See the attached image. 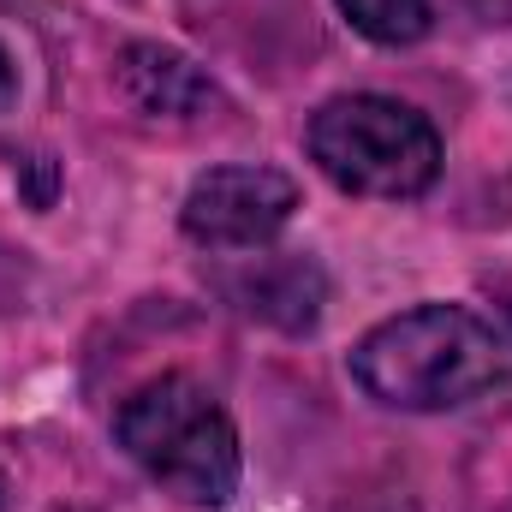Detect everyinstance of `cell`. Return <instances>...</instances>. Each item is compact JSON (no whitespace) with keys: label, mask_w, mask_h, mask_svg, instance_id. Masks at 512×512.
I'll return each mask as SVG.
<instances>
[{"label":"cell","mask_w":512,"mask_h":512,"mask_svg":"<svg viewBox=\"0 0 512 512\" xmlns=\"http://www.w3.org/2000/svg\"><path fill=\"white\" fill-rule=\"evenodd\" d=\"M245 298V310L280 328H310L322 310V274L298 256H256V268L233 286Z\"/></svg>","instance_id":"8992f818"},{"label":"cell","mask_w":512,"mask_h":512,"mask_svg":"<svg viewBox=\"0 0 512 512\" xmlns=\"http://www.w3.org/2000/svg\"><path fill=\"white\" fill-rule=\"evenodd\" d=\"M18 102V66H12V54L0 48V108H12Z\"/></svg>","instance_id":"9c48e42d"},{"label":"cell","mask_w":512,"mask_h":512,"mask_svg":"<svg viewBox=\"0 0 512 512\" xmlns=\"http://www.w3.org/2000/svg\"><path fill=\"white\" fill-rule=\"evenodd\" d=\"M340 12L352 18L358 36L382 48H405L429 30V0H340Z\"/></svg>","instance_id":"52a82bcc"},{"label":"cell","mask_w":512,"mask_h":512,"mask_svg":"<svg viewBox=\"0 0 512 512\" xmlns=\"http://www.w3.org/2000/svg\"><path fill=\"white\" fill-rule=\"evenodd\" d=\"M447 6L465 12L471 24H489V30H495V24H512V0H447Z\"/></svg>","instance_id":"ba28073f"},{"label":"cell","mask_w":512,"mask_h":512,"mask_svg":"<svg viewBox=\"0 0 512 512\" xmlns=\"http://www.w3.org/2000/svg\"><path fill=\"white\" fill-rule=\"evenodd\" d=\"M298 209V185L274 167H209L179 209L185 239L203 251H256Z\"/></svg>","instance_id":"277c9868"},{"label":"cell","mask_w":512,"mask_h":512,"mask_svg":"<svg viewBox=\"0 0 512 512\" xmlns=\"http://www.w3.org/2000/svg\"><path fill=\"white\" fill-rule=\"evenodd\" d=\"M114 78H120V96L143 120H203L221 102L215 84L185 54L155 48V42H131L120 54V66H114Z\"/></svg>","instance_id":"5b68a950"},{"label":"cell","mask_w":512,"mask_h":512,"mask_svg":"<svg viewBox=\"0 0 512 512\" xmlns=\"http://www.w3.org/2000/svg\"><path fill=\"white\" fill-rule=\"evenodd\" d=\"M316 167L352 197H423L441 173L435 126L393 96H334L310 120Z\"/></svg>","instance_id":"3957f363"},{"label":"cell","mask_w":512,"mask_h":512,"mask_svg":"<svg viewBox=\"0 0 512 512\" xmlns=\"http://www.w3.org/2000/svg\"><path fill=\"white\" fill-rule=\"evenodd\" d=\"M114 435L149 483L185 507H227L239 489V429L191 376H155L114 417Z\"/></svg>","instance_id":"7a4b0ae2"},{"label":"cell","mask_w":512,"mask_h":512,"mask_svg":"<svg viewBox=\"0 0 512 512\" xmlns=\"http://www.w3.org/2000/svg\"><path fill=\"white\" fill-rule=\"evenodd\" d=\"M352 376L393 411H453L512 382V334L459 304H417L358 340Z\"/></svg>","instance_id":"6da1fadb"},{"label":"cell","mask_w":512,"mask_h":512,"mask_svg":"<svg viewBox=\"0 0 512 512\" xmlns=\"http://www.w3.org/2000/svg\"><path fill=\"white\" fill-rule=\"evenodd\" d=\"M0 507H6V477H0Z\"/></svg>","instance_id":"30bf717a"}]
</instances>
